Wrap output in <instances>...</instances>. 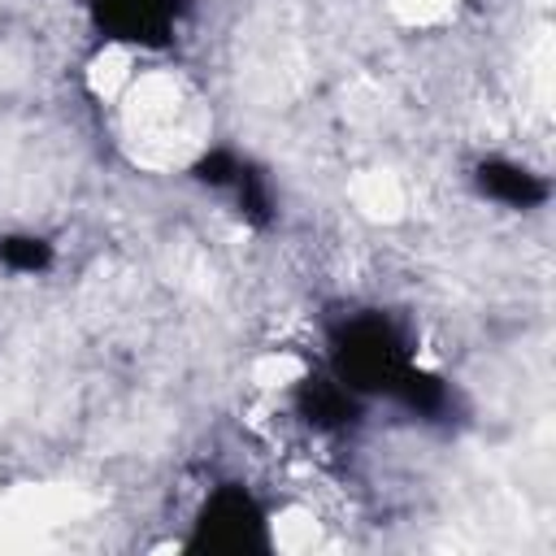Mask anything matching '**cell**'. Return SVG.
I'll return each instance as SVG.
<instances>
[{
  "label": "cell",
  "instance_id": "6da1fadb",
  "mask_svg": "<svg viewBox=\"0 0 556 556\" xmlns=\"http://www.w3.org/2000/svg\"><path fill=\"white\" fill-rule=\"evenodd\" d=\"M330 374L352 387L361 400L365 395H387L400 387V378L413 369V348L408 334L378 308L343 313L330 326Z\"/></svg>",
  "mask_w": 556,
  "mask_h": 556
},
{
  "label": "cell",
  "instance_id": "7a4b0ae2",
  "mask_svg": "<svg viewBox=\"0 0 556 556\" xmlns=\"http://www.w3.org/2000/svg\"><path fill=\"white\" fill-rule=\"evenodd\" d=\"M182 547L187 552H213V556H256V552H269L265 508L256 504V495L248 486L226 482V486H217L200 504Z\"/></svg>",
  "mask_w": 556,
  "mask_h": 556
},
{
  "label": "cell",
  "instance_id": "3957f363",
  "mask_svg": "<svg viewBox=\"0 0 556 556\" xmlns=\"http://www.w3.org/2000/svg\"><path fill=\"white\" fill-rule=\"evenodd\" d=\"M182 0H87L91 26L130 48H165L182 22Z\"/></svg>",
  "mask_w": 556,
  "mask_h": 556
},
{
  "label": "cell",
  "instance_id": "277c9868",
  "mask_svg": "<svg viewBox=\"0 0 556 556\" xmlns=\"http://www.w3.org/2000/svg\"><path fill=\"white\" fill-rule=\"evenodd\" d=\"M191 174H195V182L230 195V204L239 208L243 222H252V226H269L274 222V191H269L265 174L248 156H239L230 148H213L191 165Z\"/></svg>",
  "mask_w": 556,
  "mask_h": 556
},
{
  "label": "cell",
  "instance_id": "5b68a950",
  "mask_svg": "<svg viewBox=\"0 0 556 556\" xmlns=\"http://www.w3.org/2000/svg\"><path fill=\"white\" fill-rule=\"evenodd\" d=\"M295 413L313 426V430H326V434H339V430H352L361 421V395L352 387H343L330 369L326 374H308L300 387H295Z\"/></svg>",
  "mask_w": 556,
  "mask_h": 556
},
{
  "label": "cell",
  "instance_id": "8992f818",
  "mask_svg": "<svg viewBox=\"0 0 556 556\" xmlns=\"http://www.w3.org/2000/svg\"><path fill=\"white\" fill-rule=\"evenodd\" d=\"M473 187L478 195L504 204V208H539L547 204V182L543 174L517 165V161H504V156H491V161H478L473 165Z\"/></svg>",
  "mask_w": 556,
  "mask_h": 556
},
{
  "label": "cell",
  "instance_id": "52a82bcc",
  "mask_svg": "<svg viewBox=\"0 0 556 556\" xmlns=\"http://www.w3.org/2000/svg\"><path fill=\"white\" fill-rule=\"evenodd\" d=\"M391 400H395L400 408H408L413 417H421V421H447L452 408H456L452 387H447L439 374H426V369H417V365L400 378V387L391 391Z\"/></svg>",
  "mask_w": 556,
  "mask_h": 556
},
{
  "label": "cell",
  "instance_id": "ba28073f",
  "mask_svg": "<svg viewBox=\"0 0 556 556\" xmlns=\"http://www.w3.org/2000/svg\"><path fill=\"white\" fill-rule=\"evenodd\" d=\"M0 265L13 274H43L52 265V243L43 235H4L0 239Z\"/></svg>",
  "mask_w": 556,
  "mask_h": 556
}]
</instances>
